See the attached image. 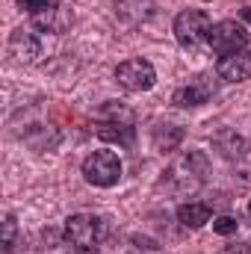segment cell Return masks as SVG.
<instances>
[{
  "instance_id": "d6986e66",
  "label": "cell",
  "mask_w": 251,
  "mask_h": 254,
  "mask_svg": "<svg viewBox=\"0 0 251 254\" xmlns=\"http://www.w3.org/2000/svg\"><path fill=\"white\" fill-rule=\"evenodd\" d=\"M57 0H18V6H24L30 15H39V12H45V9H51Z\"/></svg>"
},
{
  "instance_id": "3957f363",
  "label": "cell",
  "mask_w": 251,
  "mask_h": 254,
  "mask_svg": "<svg viewBox=\"0 0 251 254\" xmlns=\"http://www.w3.org/2000/svg\"><path fill=\"white\" fill-rule=\"evenodd\" d=\"M83 178L92 187H116L122 178V160L116 151H92L83 160Z\"/></svg>"
},
{
  "instance_id": "8fae6325",
  "label": "cell",
  "mask_w": 251,
  "mask_h": 254,
  "mask_svg": "<svg viewBox=\"0 0 251 254\" xmlns=\"http://www.w3.org/2000/svg\"><path fill=\"white\" fill-rule=\"evenodd\" d=\"M71 12L60 6V3H54L51 9H45V12H39V15H33V27L36 30H42V33H65L68 27H71Z\"/></svg>"
},
{
  "instance_id": "2e32d148",
  "label": "cell",
  "mask_w": 251,
  "mask_h": 254,
  "mask_svg": "<svg viewBox=\"0 0 251 254\" xmlns=\"http://www.w3.org/2000/svg\"><path fill=\"white\" fill-rule=\"evenodd\" d=\"M98 116L104 119V122H116V125H133V113L122 107L119 101H107L101 110H98Z\"/></svg>"
},
{
  "instance_id": "8992f818",
  "label": "cell",
  "mask_w": 251,
  "mask_h": 254,
  "mask_svg": "<svg viewBox=\"0 0 251 254\" xmlns=\"http://www.w3.org/2000/svg\"><path fill=\"white\" fill-rule=\"evenodd\" d=\"M116 80L127 92H148L157 83V71L148 60H125L116 68Z\"/></svg>"
},
{
  "instance_id": "7a4b0ae2",
  "label": "cell",
  "mask_w": 251,
  "mask_h": 254,
  "mask_svg": "<svg viewBox=\"0 0 251 254\" xmlns=\"http://www.w3.org/2000/svg\"><path fill=\"white\" fill-rule=\"evenodd\" d=\"M207 45H210V51H216L219 57L240 54V51L249 48V30H246L240 21H234V18L219 21V24H213V27L207 30Z\"/></svg>"
},
{
  "instance_id": "ba28073f",
  "label": "cell",
  "mask_w": 251,
  "mask_h": 254,
  "mask_svg": "<svg viewBox=\"0 0 251 254\" xmlns=\"http://www.w3.org/2000/svg\"><path fill=\"white\" fill-rule=\"evenodd\" d=\"M216 74L228 83H243L251 77V51H240L231 57H222L216 65Z\"/></svg>"
},
{
  "instance_id": "5b68a950",
  "label": "cell",
  "mask_w": 251,
  "mask_h": 254,
  "mask_svg": "<svg viewBox=\"0 0 251 254\" xmlns=\"http://www.w3.org/2000/svg\"><path fill=\"white\" fill-rule=\"evenodd\" d=\"M210 15L204 9H184L178 18H175V39L181 48H198L204 39H207V30H210Z\"/></svg>"
},
{
  "instance_id": "30bf717a",
  "label": "cell",
  "mask_w": 251,
  "mask_h": 254,
  "mask_svg": "<svg viewBox=\"0 0 251 254\" xmlns=\"http://www.w3.org/2000/svg\"><path fill=\"white\" fill-rule=\"evenodd\" d=\"M9 51L18 63H36L39 54H42V42L30 30H15L12 39H9Z\"/></svg>"
},
{
  "instance_id": "52a82bcc",
  "label": "cell",
  "mask_w": 251,
  "mask_h": 254,
  "mask_svg": "<svg viewBox=\"0 0 251 254\" xmlns=\"http://www.w3.org/2000/svg\"><path fill=\"white\" fill-rule=\"evenodd\" d=\"M213 92H216V83H213V77H207V74H201V77H195V80H189L187 86H181L175 95H172V104H178V107H201V104H207L210 98H213Z\"/></svg>"
},
{
  "instance_id": "6da1fadb",
  "label": "cell",
  "mask_w": 251,
  "mask_h": 254,
  "mask_svg": "<svg viewBox=\"0 0 251 254\" xmlns=\"http://www.w3.org/2000/svg\"><path fill=\"white\" fill-rule=\"evenodd\" d=\"M65 240L77 249H95L107 240V222L95 213H74L65 219Z\"/></svg>"
},
{
  "instance_id": "ac0fdd59",
  "label": "cell",
  "mask_w": 251,
  "mask_h": 254,
  "mask_svg": "<svg viewBox=\"0 0 251 254\" xmlns=\"http://www.w3.org/2000/svg\"><path fill=\"white\" fill-rule=\"evenodd\" d=\"M12 246H15V216L9 213V216L3 219V249L9 252Z\"/></svg>"
},
{
  "instance_id": "44dd1931",
  "label": "cell",
  "mask_w": 251,
  "mask_h": 254,
  "mask_svg": "<svg viewBox=\"0 0 251 254\" xmlns=\"http://www.w3.org/2000/svg\"><path fill=\"white\" fill-rule=\"evenodd\" d=\"M71 254H98L95 249H77V252H71Z\"/></svg>"
},
{
  "instance_id": "e0dca14e",
  "label": "cell",
  "mask_w": 251,
  "mask_h": 254,
  "mask_svg": "<svg viewBox=\"0 0 251 254\" xmlns=\"http://www.w3.org/2000/svg\"><path fill=\"white\" fill-rule=\"evenodd\" d=\"M237 228H240V222H237L234 216H219V219L213 222V231H216V234H222V237L237 234Z\"/></svg>"
},
{
  "instance_id": "7402d4cb",
  "label": "cell",
  "mask_w": 251,
  "mask_h": 254,
  "mask_svg": "<svg viewBox=\"0 0 251 254\" xmlns=\"http://www.w3.org/2000/svg\"><path fill=\"white\" fill-rule=\"evenodd\" d=\"M243 21H249V24H251V6H249V9H243Z\"/></svg>"
},
{
  "instance_id": "4fadbf2b",
  "label": "cell",
  "mask_w": 251,
  "mask_h": 254,
  "mask_svg": "<svg viewBox=\"0 0 251 254\" xmlns=\"http://www.w3.org/2000/svg\"><path fill=\"white\" fill-rule=\"evenodd\" d=\"M210 216H213V210L204 201H189V204H181L178 207V222L184 228H204L210 222Z\"/></svg>"
},
{
  "instance_id": "277c9868",
  "label": "cell",
  "mask_w": 251,
  "mask_h": 254,
  "mask_svg": "<svg viewBox=\"0 0 251 254\" xmlns=\"http://www.w3.org/2000/svg\"><path fill=\"white\" fill-rule=\"evenodd\" d=\"M204 175H207V160H204V154L192 151L187 157H181V160L166 172L163 184H169L175 192H192L201 181H204Z\"/></svg>"
},
{
  "instance_id": "9a60e30c",
  "label": "cell",
  "mask_w": 251,
  "mask_h": 254,
  "mask_svg": "<svg viewBox=\"0 0 251 254\" xmlns=\"http://www.w3.org/2000/svg\"><path fill=\"white\" fill-rule=\"evenodd\" d=\"M184 142V130L175 125H157L154 127V145H157V151H175L178 145Z\"/></svg>"
},
{
  "instance_id": "5bb4252c",
  "label": "cell",
  "mask_w": 251,
  "mask_h": 254,
  "mask_svg": "<svg viewBox=\"0 0 251 254\" xmlns=\"http://www.w3.org/2000/svg\"><path fill=\"white\" fill-rule=\"evenodd\" d=\"M95 133L104 142H119V145H133V139H136L133 125H116V122H101L95 127Z\"/></svg>"
},
{
  "instance_id": "ffe728a7",
  "label": "cell",
  "mask_w": 251,
  "mask_h": 254,
  "mask_svg": "<svg viewBox=\"0 0 251 254\" xmlns=\"http://www.w3.org/2000/svg\"><path fill=\"white\" fill-rule=\"evenodd\" d=\"M222 254H251V246L249 243H234V246H228Z\"/></svg>"
},
{
  "instance_id": "603a6c76",
  "label": "cell",
  "mask_w": 251,
  "mask_h": 254,
  "mask_svg": "<svg viewBox=\"0 0 251 254\" xmlns=\"http://www.w3.org/2000/svg\"><path fill=\"white\" fill-rule=\"evenodd\" d=\"M249 216H251V201H249Z\"/></svg>"
},
{
  "instance_id": "7c38bea8",
  "label": "cell",
  "mask_w": 251,
  "mask_h": 254,
  "mask_svg": "<svg viewBox=\"0 0 251 254\" xmlns=\"http://www.w3.org/2000/svg\"><path fill=\"white\" fill-rule=\"evenodd\" d=\"M213 145H216V151H219L225 160H240V157L246 154V148H249V142H246L237 130H222V133H216Z\"/></svg>"
},
{
  "instance_id": "9c48e42d",
  "label": "cell",
  "mask_w": 251,
  "mask_h": 254,
  "mask_svg": "<svg viewBox=\"0 0 251 254\" xmlns=\"http://www.w3.org/2000/svg\"><path fill=\"white\" fill-rule=\"evenodd\" d=\"M113 6H116V18L127 27H136L154 18V0H116Z\"/></svg>"
}]
</instances>
